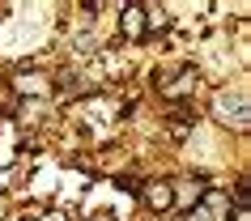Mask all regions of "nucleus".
Listing matches in <instances>:
<instances>
[{
  "mask_svg": "<svg viewBox=\"0 0 251 221\" xmlns=\"http://www.w3.org/2000/svg\"><path fill=\"white\" fill-rule=\"evenodd\" d=\"M200 196H204V183L196 174H183V179L171 183V208H179V213H192L200 204Z\"/></svg>",
  "mask_w": 251,
  "mask_h": 221,
  "instance_id": "f257e3e1",
  "label": "nucleus"
},
{
  "mask_svg": "<svg viewBox=\"0 0 251 221\" xmlns=\"http://www.w3.org/2000/svg\"><path fill=\"white\" fill-rule=\"evenodd\" d=\"M162 98H187L196 94V68H175V73H158Z\"/></svg>",
  "mask_w": 251,
  "mask_h": 221,
  "instance_id": "f03ea898",
  "label": "nucleus"
},
{
  "mask_svg": "<svg viewBox=\"0 0 251 221\" xmlns=\"http://www.w3.org/2000/svg\"><path fill=\"white\" fill-rule=\"evenodd\" d=\"M187 221H230V200L222 192H204L200 204L187 213Z\"/></svg>",
  "mask_w": 251,
  "mask_h": 221,
  "instance_id": "7ed1b4c3",
  "label": "nucleus"
},
{
  "mask_svg": "<svg viewBox=\"0 0 251 221\" xmlns=\"http://www.w3.org/2000/svg\"><path fill=\"white\" fill-rule=\"evenodd\" d=\"M119 30H124V39H145V34H149V9H145V4H124Z\"/></svg>",
  "mask_w": 251,
  "mask_h": 221,
  "instance_id": "20e7f679",
  "label": "nucleus"
},
{
  "mask_svg": "<svg viewBox=\"0 0 251 221\" xmlns=\"http://www.w3.org/2000/svg\"><path fill=\"white\" fill-rule=\"evenodd\" d=\"M141 200H145L153 213H171V179H149L141 187Z\"/></svg>",
  "mask_w": 251,
  "mask_h": 221,
  "instance_id": "39448f33",
  "label": "nucleus"
},
{
  "mask_svg": "<svg viewBox=\"0 0 251 221\" xmlns=\"http://www.w3.org/2000/svg\"><path fill=\"white\" fill-rule=\"evenodd\" d=\"M217 115H222L226 123L243 128V123H247V98H243V94H222V98H217Z\"/></svg>",
  "mask_w": 251,
  "mask_h": 221,
  "instance_id": "423d86ee",
  "label": "nucleus"
}]
</instances>
